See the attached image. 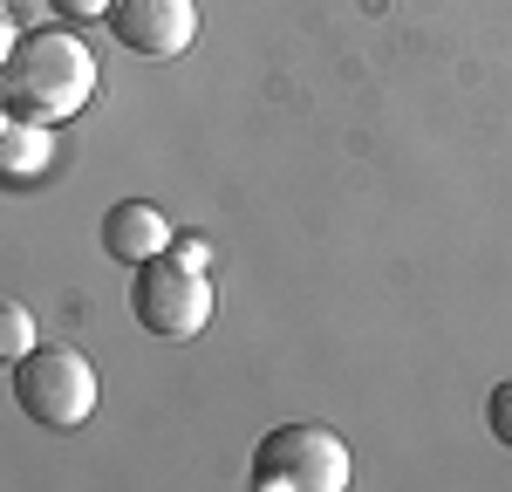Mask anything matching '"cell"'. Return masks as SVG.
Returning <instances> with one entry per match:
<instances>
[{
	"mask_svg": "<svg viewBox=\"0 0 512 492\" xmlns=\"http://www.w3.org/2000/svg\"><path fill=\"white\" fill-rule=\"evenodd\" d=\"M110 35L144 62H171L198 41V0H117Z\"/></svg>",
	"mask_w": 512,
	"mask_h": 492,
	"instance_id": "5b68a950",
	"label": "cell"
},
{
	"mask_svg": "<svg viewBox=\"0 0 512 492\" xmlns=\"http://www.w3.org/2000/svg\"><path fill=\"white\" fill-rule=\"evenodd\" d=\"M35 171H48V123H0V185H21Z\"/></svg>",
	"mask_w": 512,
	"mask_h": 492,
	"instance_id": "52a82bcc",
	"label": "cell"
},
{
	"mask_svg": "<svg viewBox=\"0 0 512 492\" xmlns=\"http://www.w3.org/2000/svg\"><path fill=\"white\" fill-rule=\"evenodd\" d=\"M485 424H492V438L512 451V376L492 390V397H485Z\"/></svg>",
	"mask_w": 512,
	"mask_h": 492,
	"instance_id": "30bf717a",
	"label": "cell"
},
{
	"mask_svg": "<svg viewBox=\"0 0 512 492\" xmlns=\"http://www.w3.org/2000/svg\"><path fill=\"white\" fill-rule=\"evenodd\" d=\"M14 41H21V28H14V14H7V7H0V62H7V55H14Z\"/></svg>",
	"mask_w": 512,
	"mask_h": 492,
	"instance_id": "7c38bea8",
	"label": "cell"
},
{
	"mask_svg": "<svg viewBox=\"0 0 512 492\" xmlns=\"http://www.w3.org/2000/svg\"><path fill=\"white\" fill-rule=\"evenodd\" d=\"M96 363L89 356H76V349H48V342H35L21 363H14V404L28 410L35 424H48V431H76V424H89L96 417Z\"/></svg>",
	"mask_w": 512,
	"mask_h": 492,
	"instance_id": "3957f363",
	"label": "cell"
},
{
	"mask_svg": "<svg viewBox=\"0 0 512 492\" xmlns=\"http://www.w3.org/2000/svg\"><path fill=\"white\" fill-rule=\"evenodd\" d=\"M164 253H178L185 267H212V246H205V240H192V233H185V240L171 233V246H164Z\"/></svg>",
	"mask_w": 512,
	"mask_h": 492,
	"instance_id": "8fae6325",
	"label": "cell"
},
{
	"mask_svg": "<svg viewBox=\"0 0 512 492\" xmlns=\"http://www.w3.org/2000/svg\"><path fill=\"white\" fill-rule=\"evenodd\" d=\"M171 246V226H164V212L151 199H117L103 212V253L123 260V267H144L151 253Z\"/></svg>",
	"mask_w": 512,
	"mask_h": 492,
	"instance_id": "8992f818",
	"label": "cell"
},
{
	"mask_svg": "<svg viewBox=\"0 0 512 492\" xmlns=\"http://www.w3.org/2000/svg\"><path fill=\"white\" fill-rule=\"evenodd\" d=\"M103 89V69H96V48L55 21V28H35V35L14 41V55L0 62V103L28 123H62L76 117L82 103Z\"/></svg>",
	"mask_w": 512,
	"mask_h": 492,
	"instance_id": "6da1fadb",
	"label": "cell"
},
{
	"mask_svg": "<svg viewBox=\"0 0 512 492\" xmlns=\"http://www.w3.org/2000/svg\"><path fill=\"white\" fill-rule=\"evenodd\" d=\"M48 7H55V21H69V28H96V21H110L117 0H48Z\"/></svg>",
	"mask_w": 512,
	"mask_h": 492,
	"instance_id": "9c48e42d",
	"label": "cell"
},
{
	"mask_svg": "<svg viewBox=\"0 0 512 492\" xmlns=\"http://www.w3.org/2000/svg\"><path fill=\"white\" fill-rule=\"evenodd\" d=\"M355 479V458L342 445V431L328 424H274L260 445H253V486L260 492H342Z\"/></svg>",
	"mask_w": 512,
	"mask_h": 492,
	"instance_id": "7a4b0ae2",
	"label": "cell"
},
{
	"mask_svg": "<svg viewBox=\"0 0 512 492\" xmlns=\"http://www.w3.org/2000/svg\"><path fill=\"white\" fill-rule=\"evenodd\" d=\"M35 315L21 308V301H0V363H21L28 349H35Z\"/></svg>",
	"mask_w": 512,
	"mask_h": 492,
	"instance_id": "ba28073f",
	"label": "cell"
},
{
	"mask_svg": "<svg viewBox=\"0 0 512 492\" xmlns=\"http://www.w3.org/2000/svg\"><path fill=\"white\" fill-rule=\"evenodd\" d=\"M130 274H137L130 281V308H137V322L151 328V335H164V342L205 335V322H212V281H205V267H185L178 253H151Z\"/></svg>",
	"mask_w": 512,
	"mask_h": 492,
	"instance_id": "277c9868",
	"label": "cell"
}]
</instances>
